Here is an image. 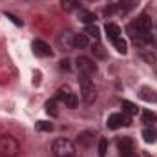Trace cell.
I'll return each mask as SVG.
<instances>
[{
	"instance_id": "6da1fadb",
	"label": "cell",
	"mask_w": 157,
	"mask_h": 157,
	"mask_svg": "<svg viewBox=\"0 0 157 157\" xmlns=\"http://www.w3.org/2000/svg\"><path fill=\"white\" fill-rule=\"evenodd\" d=\"M51 152L55 157H71L77 155V150H75V144L70 141V139H55L53 144H51Z\"/></svg>"
},
{
	"instance_id": "7a4b0ae2",
	"label": "cell",
	"mask_w": 157,
	"mask_h": 157,
	"mask_svg": "<svg viewBox=\"0 0 157 157\" xmlns=\"http://www.w3.org/2000/svg\"><path fill=\"white\" fill-rule=\"evenodd\" d=\"M20 154V144L11 135H0V157H17Z\"/></svg>"
},
{
	"instance_id": "3957f363",
	"label": "cell",
	"mask_w": 157,
	"mask_h": 157,
	"mask_svg": "<svg viewBox=\"0 0 157 157\" xmlns=\"http://www.w3.org/2000/svg\"><path fill=\"white\" fill-rule=\"evenodd\" d=\"M80 95H82V101L86 104H93L95 99H97V86L93 84V80L86 75L80 77Z\"/></svg>"
},
{
	"instance_id": "277c9868",
	"label": "cell",
	"mask_w": 157,
	"mask_h": 157,
	"mask_svg": "<svg viewBox=\"0 0 157 157\" xmlns=\"http://www.w3.org/2000/svg\"><path fill=\"white\" fill-rule=\"evenodd\" d=\"M55 99L60 101V102H64L68 108H77V95L71 91L70 86H60V88L57 90Z\"/></svg>"
},
{
	"instance_id": "5b68a950",
	"label": "cell",
	"mask_w": 157,
	"mask_h": 157,
	"mask_svg": "<svg viewBox=\"0 0 157 157\" xmlns=\"http://www.w3.org/2000/svg\"><path fill=\"white\" fill-rule=\"evenodd\" d=\"M75 64H77V70H78V73H80V75L90 77V75L97 73V64H95L90 57H77Z\"/></svg>"
},
{
	"instance_id": "8992f818",
	"label": "cell",
	"mask_w": 157,
	"mask_h": 157,
	"mask_svg": "<svg viewBox=\"0 0 157 157\" xmlns=\"http://www.w3.org/2000/svg\"><path fill=\"white\" fill-rule=\"evenodd\" d=\"M108 128H112V130H117V128H122V126H128L130 124V117L122 112V113H112L110 117H108Z\"/></svg>"
},
{
	"instance_id": "52a82bcc",
	"label": "cell",
	"mask_w": 157,
	"mask_h": 157,
	"mask_svg": "<svg viewBox=\"0 0 157 157\" xmlns=\"http://www.w3.org/2000/svg\"><path fill=\"white\" fill-rule=\"evenodd\" d=\"M95 137H97V133H95L93 130H86V132H80V133H78L77 143L80 146H84V148H90V146L93 144Z\"/></svg>"
},
{
	"instance_id": "ba28073f",
	"label": "cell",
	"mask_w": 157,
	"mask_h": 157,
	"mask_svg": "<svg viewBox=\"0 0 157 157\" xmlns=\"http://www.w3.org/2000/svg\"><path fill=\"white\" fill-rule=\"evenodd\" d=\"M117 146H119V152L122 154V157L132 155V154H133V141H132L130 137H122V139H119Z\"/></svg>"
},
{
	"instance_id": "9c48e42d",
	"label": "cell",
	"mask_w": 157,
	"mask_h": 157,
	"mask_svg": "<svg viewBox=\"0 0 157 157\" xmlns=\"http://www.w3.org/2000/svg\"><path fill=\"white\" fill-rule=\"evenodd\" d=\"M33 51H35V55H39V57H51V55H53L51 48H49L44 40H35V42H33Z\"/></svg>"
},
{
	"instance_id": "30bf717a",
	"label": "cell",
	"mask_w": 157,
	"mask_h": 157,
	"mask_svg": "<svg viewBox=\"0 0 157 157\" xmlns=\"http://www.w3.org/2000/svg\"><path fill=\"white\" fill-rule=\"evenodd\" d=\"M73 39H75V35L66 29V31H62V33L59 35V44H60L64 49H73Z\"/></svg>"
},
{
	"instance_id": "8fae6325",
	"label": "cell",
	"mask_w": 157,
	"mask_h": 157,
	"mask_svg": "<svg viewBox=\"0 0 157 157\" xmlns=\"http://www.w3.org/2000/svg\"><path fill=\"white\" fill-rule=\"evenodd\" d=\"M137 4H139V0H119L117 2V9H119V13L126 15V13L133 11V9L137 7Z\"/></svg>"
},
{
	"instance_id": "7c38bea8",
	"label": "cell",
	"mask_w": 157,
	"mask_h": 157,
	"mask_svg": "<svg viewBox=\"0 0 157 157\" xmlns=\"http://www.w3.org/2000/svg\"><path fill=\"white\" fill-rule=\"evenodd\" d=\"M132 24H133L137 29H141V31H150V29H152V20H150L146 15H141V17H139L135 22H132Z\"/></svg>"
},
{
	"instance_id": "4fadbf2b",
	"label": "cell",
	"mask_w": 157,
	"mask_h": 157,
	"mask_svg": "<svg viewBox=\"0 0 157 157\" xmlns=\"http://www.w3.org/2000/svg\"><path fill=\"white\" fill-rule=\"evenodd\" d=\"M104 31H106V35H108V39L115 40L121 37V28L115 26V24H106V28H104Z\"/></svg>"
},
{
	"instance_id": "5bb4252c",
	"label": "cell",
	"mask_w": 157,
	"mask_h": 157,
	"mask_svg": "<svg viewBox=\"0 0 157 157\" xmlns=\"http://www.w3.org/2000/svg\"><path fill=\"white\" fill-rule=\"evenodd\" d=\"M78 18H80L86 26H90V24H93V22L97 20L95 13H91V11H78Z\"/></svg>"
},
{
	"instance_id": "9a60e30c",
	"label": "cell",
	"mask_w": 157,
	"mask_h": 157,
	"mask_svg": "<svg viewBox=\"0 0 157 157\" xmlns=\"http://www.w3.org/2000/svg\"><path fill=\"white\" fill-rule=\"evenodd\" d=\"M73 48H78V49L88 48V35H82V33L75 35V39H73Z\"/></svg>"
},
{
	"instance_id": "2e32d148",
	"label": "cell",
	"mask_w": 157,
	"mask_h": 157,
	"mask_svg": "<svg viewBox=\"0 0 157 157\" xmlns=\"http://www.w3.org/2000/svg\"><path fill=\"white\" fill-rule=\"evenodd\" d=\"M141 99L143 101H154V102H157V93L154 91V90H150V88H143L141 90Z\"/></svg>"
},
{
	"instance_id": "e0dca14e",
	"label": "cell",
	"mask_w": 157,
	"mask_h": 157,
	"mask_svg": "<svg viewBox=\"0 0 157 157\" xmlns=\"http://www.w3.org/2000/svg\"><path fill=\"white\" fill-rule=\"evenodd\" d=\"M121 106H122V112H124V113H128V115H135V113L139 112V108H137L133 102H130V101H122V102H121Z\"/></svg>"
},
{
	"instance_id": "ac0fdd59",
	"label": "cell",
	"mask_w": 157,
	"mask_h": 157,
	"mask_svg": "<svg viewBox=\"0 0 157 157\" xmlns=\"http://www.w3.org/2000/svg\"><path fill=\"white\" fill-rule=\"evenodd\" d=\"M60 6H62L64 11H77L80 4L77 0H60Z\"/></svg>"
},
{
	"instance_id": "d6986e66",
	"label": "cell",
	"mask_w": 157,
	"mask_h": 157,
	"mask_svg": "<svg viewBox=\"0 0 157 157\" xmlns=\"http://www.w3.org/2000/svg\"><path fill=\"white\" fill-rule=\"evenodd\" d=\"M86 35H90V37H93L95 40H99L101 39V29L95 24H90V26H86Z\"/></svg>"
},
{
	"instance_id": "ffe728a7",
	"label": "cell",
	"mask_w": 157,
	"mask_h": 157,
	"mask_svg": "<svg viewBox=\"0 0 157 157\" xmlns=\"http://www.w3.org/2000/svg\"><path fill=\"white\" fill-rule=\"evenodd\" d=\"M46 112H48L51 117H57V115H59V110H57V102H55V101H48V102H46Z\"/></svg>"
},
{
	"instance_id": "44dd1931",
	"label": "cell",
	"mask_w": 157,
	"mask_h": 157,
	"mask_svg": "<svg viewBox=\"0 0 157 157\" xmlns=\"http://www.w3.org/2000/svg\"><path fill=\"white\" fill-rule=\"evenodd\" d=\"M108 152V139H99V157H106Z\"/></svg>"
},
{
	"instance_id": "7402d4cb",
	"label": "cell",
	"mask_w": 157,
	"mask_h": 157,
	"mask_svg": "<svg viewBox=\"0 0 157 157\" xmlns=\"http://www.w3.org/2000/svg\"><path fill=\"white\" fill-rule=\"evenodd\" d=\"M157 121V115L154 112H150V110H146L144 113H143V122H146V124H154Z\"/></svg>"
},
{
	"instance_id": "603a6c76",
	"label": "cell",
	"mask_w": 157,
	"mask_h": 157,
	"mask_svg": "<svg viewBox=\"0 0 157 157\" xmlns=\"http://www.w3.org/2000/svg\"><path fill=\"white\" fill-rule=\"evenodd\" d=\"M91 51H93V55H97L99 59H106V53H104V49H102V46H101L99 42H95V44L91 46Z\"/></svg>"
},
{
	"instance_id": "cb8c5ba5",
	"label": "cell",
	"mask_w": 157,
	"mask_h": 157,
	"mask_svg": "<svg viewBox=\"0 0 157 157\" xmlns=\"http://www.w3.org/2000/svg\"><path fill=\"white\" fill-rule=\"evenodd\" d=\"M37 130H39V132H51V130H53V124L48 122V121H39V122H37Z\"/></svg>"
},
{
	"instance_id": "d4e9b609",
	"label": "cell",
	"mask_w": 157,
	"mask_h": 157,
	"mask_svg": "<svg viewBox=\"0 0 157 157\" xmlns=\"http://www.w3.org/2000/svg\"><path fill=\"white\" fill-rule=\"evenodd\" d=\"M113 46H115V49H117L119 53H122V55L126 53V42H124V40L121 39V37L113 40Z\"/></svg>"
},
{
	"instance_id": "484cf974",
	"label": "cell",
	"mask_w": 157,
	"mask_h": 157,
	"mask_svg": "<svg viewBox=\"0 0 157 157\" xmlns=\"http://www.w3.org/2000/svg\"><path fill=\"white\" fill-rule=\"evenodd\" d=\"M143 137H144V141H146V143H154V141H155V132H154V130H144V132H143Z\"/></svg>"
},
{
	"instance_id": "4316f807",
	"label": "cell",
	"mask_w": 157,
	"mask_h": 157,
	"mask_svg": "<svg viewBox=\"0 0 157 157\" xmlns=\"http://www.w3.org/2000/svg\"><path fill=\"white\" fill-rule=\"evenodd\" d=\"M6 17H9V18L13 20V24H15V26H22V20H20V18H17L15 15H11V13H6Z\"/></svg>"
},
{
	"instance_id": "83f0119b",
	"label": "cell",
	"mask_w": 157,
	"mask_h": 157,
	"mask_svg": "<svg viewBox=\"0 0 157 157\" xmlns=\"http://www.w3.org/2000/svg\"><path fill=\"white\" fill-rule=\"evenodd\" d=\"M60 68L62 70H70V60L66 59V60H60Z\"/></svg>"
},
{
	"instance_id": "f1b7e54d",
	"label": "cell",
	"mask_w": 157,
	"mask_h": 157,
	"mask_svg": "<svg viewBox=\"0 0 157 157\" xmlns=\"http://www.w3.org/2000/svg\"><path fill=\"white\" fill-rule=\"evenodd\" d=\"M113 13V6H108L106 9H104V15H112Z\"/></svg>"
},
{
	"instance_id": "f546056e",
	"label": "cell",
	"mask_w": 157,
	"mask_h": 157,
	"mask_svg": "<svg viewBox=\"0 0 157 157\" xmlns=\"http://www.w3.org/2000/svg\"><path fill=\"white\" fill-rule=\"evenodd\" d=\"M126 157H133V154H132V155H126Z\"/></svg>"
},
{
	"instance_id": "4dcf8cb0",
	"label": "cell",
	"mask_w": 157,
	"mask_h": 157,
	"mask_svg": "<svg viewBox=\"0 0 157 157\" xmlns=\"http://www.w3.org/2000/svg\"><path fill=\"white\" fill-rule=\"evenodd\" d=\"M71 157H77V155H71Z\"/></svg>"
},
{
	"instance_id": "1f68e13d",
	"label": "cell",
	"mask_w": 157,
	"mask_h": 157,
	"mask_svg": "<svg viewBox=\"0 0 157 157\" xmlns=\"http://www.w3.org/2000/svg\"><path fill=\"white\" fill-rule=\"evenodd\" d=\"M146 157H150V155H146Z\"/></svg>"
}]
</instances>
